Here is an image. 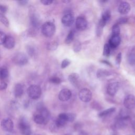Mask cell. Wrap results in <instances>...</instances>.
I'll use <instances>...</instances> for the list:
<instances>
[{
  "label": "cell",
  "mask_w": 135,
  "mask_h": 135,
  "mask_svg": "<svg viewBox=\"0 0 135 135\" xmlns=\"http://www.w3.org/2000/svg\"><path fill=\"white\" fill-rule=\"evenodd\" d=\"M55 26L53 22L48 21L45 22L41 27V31L45 37L52 36L55 32Z\"/></svg>",
  "instance_id": "1"
},
{
  "label": "cell",
  "mask_w": 135,
  "mask_h": 135,
  "mask_svg": "<svg viewBox=\"0 0 135 135\" xmlns=\"http://www.w3.org/2000/svg\"><path fill=\"white\" fill-rule=\"evenodd\" d=\"M18 128L23 135H32L30 125L25 117H21L19 119Z\"/></svg>",
  "instance_id": "2"
},
{
  "label": "cell",
  "mask_w": 135,
  "mask_h": 135,
  "mask_svg": "<svg viewBox=\"0 0 135 135\" xmlns=\"http://www.w3.org/2000/svg\"><path fill=\"white\" fill-rule=\"evenodd\" d=\"M28 96L33 100H37L42 94V90L40 86L37 85H31L27 90Z\"/></svg>",
  "instance_id": "3"
},
{
  "label": "cell",
  "mask_w": 135,
  "mask_h": 135,
  "mask_svg": "<svg viewBox=\"0 0 135 135\" xmlns=\"http://www.w3.org/2000/svg\"><path fill=\"white\" fill-rule=\"evenodd\" d=\"M13 63L17 65L22 66L28 63V59L27 56L23 52H18L12 57Z\"/></svg>",
  "instance_id": "4"
},
{
  "label": "cell",
  "mask_w": 135,
  "mask_h": 135,
  "mask_svg": "<svg viewBox=\"0 0 135 135\" xmlns=\"http://www.w3.org/2000/svg\"><path fill=\"white\" fill-rule=\"evenodd\" d=\"M130 120V116L129 115H119L118 119L116 120L114 127L115 128L118 129H121L125 128L128 122Z\"/></svg>",
  "instance_id": "5"
},
{
  "label": "cell",
  "mask_w": 135,
  "mask_h": 135,
  "mask_svg": "<svg viewBox=\"0 0 135 135\" xmlns=\"http://www.w3.org/2000/svg\"><path fill=\"white\" fill-rule=\"evenodd\" d=\"M1 127L3 131L11 132L14 129V122L11 119L6 118L2 120L1 122Z\"/></svg>",
  "instance_id": "6"
},
{
  "label": "cell",
  "mask_w": 135,
  "mask_h": 135,
  "mask_svg": "<svg viewBox=\"0 0 135 135\" xmlns=\"http://www.w3.org/2000/svg\"><path fill=\"white\" fill-rule=\"evenodd\" d=\"M91 91L87 88L82 89L79 93V97L81 101L84 102H89L92 99Z\"/></svg>",
  "instance_id": "7"
},
{
  "label": "cell",
  "mask_w": 135,
  "mask_h": 135,
  "mask_svg": "<svg viewBox=\"0 0 135 135\" xmlns=\"http://www.w3.org/2000/svg\"><path fill=\"white\" fill-rule=\"evenodd\" d=\"M123 105L129 110L135 108V96L132 94L127 95L123 100Z\"/></svg>",
  "instance_id": "8"
},
{
  "label": "cell",
  "mask_w": 135,
  "mask_h": 135,
  "mask_svg": "<svg viewBox=\"0 0 135 135\" xmlns=\"http://www.w3.org/2000/svg\"><path fill=\"white\" fill-rule=\"evenodd\" d=\"M68 122L67 113H61L58 115L54 124L57 128H59L64 127Z\"/></svg>",
  "instance_id": "9"
},
{
  "label": "cell",
  "mask_w": 135,
  "mask_h": 135,
  "mask_svg": "<svg viewBox=\"0 0 135 135\" xmlns=\"http://www.w3.org/2000/svg\"><path fill=\"white\" fill-rule=\"evenodd\" d=\"M75 26L77 30L80 31L85 30L88 26V22L84 17L79 16L75 21Z\"/></svg>",
  "instance_id": "10"
},
{
  "label": "cell",
  "mask_w": 135,
  "mask_h": 135,
  "mask_svg": "<svg viewBox=\"0 0 135 135\" xmlns=\"http://www.w3.org/2000/svg\"><path fill=\"white\" fill-rule=\"evenodd\" d=\"M74 17L72 13H66L62 18L61 22L62 24L67 27L71 26L74 23Z\"/></svg>",
  "instance_id": "11"
},
{
  "label": "cell",
  "mask_w": 135,
  "mask_h": 135,
  "mask_svg": "<svg viewBox=\"0 0 135 135\" xmlns=\"http://www.w3.org/2000/svg\"><path fill=\"white\" fill-rule=\"evenodd\" d=\"M72 97L71 91L68 89H63L61 90L59 94V99L61 101H66L70 99Z\"/></svg>",
  "instance_id": "12"
},
{
  "label": "cell",
  "mask_w": 135,
  "mask_h": 135,
  "mask_svg": "<svg viewBox=\"0 0 135 135\" xmlns=\"http://www.w3.org/2000/svg\"><path fill=\"white\" fill-rule=\"evenodd\" d=\"M119 88V84L117 82H114L110 83L107 89L108 94L110 96H114L117 93Z\"/></svg>",
  "instance_id": "13"
},
{
  "label": "cell",
  "mask_w": 135,
  "mask_h": 135,
  "mask_svg": "<svg viewBox=\"0 0 135 135\" xmlns=\"http://www.w3.org/2000/svg\"><path fill=\"white\" fill-rule=\"evenodd\" d=\"M118 12L122 15H125L128 14L130 9H131V6L129 3H128L127 2H121L119 6H118Z\"/></svg>",
  "instance_id": "14"
},
{
  "label": "cell",
  "mask_w": 135,
  "mask_h": 135,
  "mask_svg": "<svg viewBox=\"0 0 135 135\" xmlns=\"http://www.w3.org/2000/svg\"><path fill=\"white\" fill-rule=\"evenodd\" d=\"M121 42V37L120 35H112L110 37L108 44L111 48L114 49L117 47Z\"/></svg>",
  "instance_id": "15"
},
{
  "label": "cell",
  "mask_w": 135,
  "mask_h": 135,
  "mask_svg": "<svg viewBox=\"0 0 135 135\" xmlns=\"http://www.w3.org/2000/svg\"><path fill=\"white\" fill-rule=\"evenodd\" d=\"M69 82L74 86L78 87L80 85V76L79 75L76 73H72L68 76Z\"/></svg>",
  "instance_id": "16"
},
{
  "label": "cell",
  "mask_w": 135,
  "mask_h": 135,
  "mask_svg": "<svg viewBox=\"0 0 135 135\" xmlns=\"http://www.w3.org/2000/svg\"><path fill=\"white\" fill-rule=\"evenodd\" d=\"M15 44V41L13 37L11 35H6L5 41L3 43L4 46L7 49H13Z\"/></svg>",
  "instance_id": "17"
},
{
  "label": "cell",
  "mask_w": 135,
  "mask_h": 135,
  "mask_svg": "<svg viewBox=\"0 0 135 135\" xmlns=\"http://www.w3.org/2000/svg\"><path fill=\"white\" fill-rule=\"evenodd\" d=\"M14 95L16 98H20L24 92V87L21 83H17L14 88Z\"/></svg>",
  "instance_id": "18"
},
{
  "label": "cell",
  "mask_w": 135,
  "mask_h": 135,
  "mask_svg": "<svg viewBox=\"0 0 135 135\" xmlns=\"http://www.w3.org/2000/svg\"><path fill=\"white\" fill-rule=\"evenodd\" d=\"M34 121L38 124H46V121L43 117L39 113H35L33 115Z\"/></svg>",
  "instance_id": "19"
},
{
  "label": "cell",
  "mask_w": 135,
  "mask_h": 135,
  "mask_svg": "<svg viewBox=\"0 0 135 135\" xmlns=\"http://www.w3.org/2000/svg\"><path fill=\"white\" fill-rule=\"evenodd\" d=\"M30 22L33 26V28L34 29L38 27L40 24V20L35 14H33L30 17Z\"/></svg>",
  "instance_id": "20"
},
{
  "label": "cell",
  "mask_w": 135,
  "mask_h": 135,
  "mask_svg": "<svg viewBox=\"0 0 135 135\" xmlns=\"http://www.w3.org/2000/svg\"><path fill=\"white\" fill-rule=\"evenodd\" d=\"M106 23H107L103 21L101 18L100 20L98 23L97 28V31H96L97 35L98 36H100L101 35L103 32V28L104 27Z\"/></svg>",
  "instance_id": "21"
},
{
  "label": "cell",
  "mask_w": 135,
  "mask_h": 135,
  "mask_svg": "<svg viewBox=\"0 0 135 135\" xmlns=\"http://www.w3.org/2000/svg\"><path fill=\"white\" fill-rule=\"evenodd\" d=\"M110 75H111V73L109 71L103 69H99L97 73V76L98 78H104V77L108 76Z\"/></svg>",
  "instance_id": "22"
},
{
  "label": "cell",
  "mask_w": 135,
  "mask_h": 135,
  "mask_svg": "<svg viewBox=\"0 0 135 135\" xmlns=\"http://www.w3.org/2000/svg\"><path fill=\"white\" fill-rule=\"evenodd\" d=\"M115 111V108L114 107H112L110 108H109L108 109H106L105 110H103L101 112H100L98 115L99 117H107L108 115H109L113 113Z\"/></svg>",
  "instance_id": "23"
},
{
  "label": "cell",
  "mask_w": 135,
  "mask_h": 135,
  "mask_svg": "<svg viewBox=\"0 0 135 135\" xmlns=\"http://www.w3.org/2000/svg\"><path fill=\"white\" fill-rule=\"evenodd\" d=\"M8 76V70L6 68H2L0 70V79L4 80Z\"/></svg>",
  "instance_id": "24"
},
{
  "label": "cell",
  "mask_w": 135,
  "mask_h": 135,
  "mask_svg": "<svg viewBox=\"0 0 135 135\" xmlns=\"http://www.w3.org/2000/svg\"><path fill=\"white\" fill-rule=\"evenodd\" d=\"M111 17V12L109 9L105 10L102 14L101 19L105 22H107Z\"/></svg>",
  "instance_id": "25"
},
{
  "label": "cell",
  "mask_w": 135,
  "mask_h": 135,
  "mask_svg": "<svg viewBox=\"0 0 135 135\" xmlns=\"http://www.w3.org/2000/svg\"><path fill=\"white\" fill-rule=\"evenodd\" d=\"M58 47V43L56 41H52L47 43L46 48L50 51H54Z\"/></svg>",
  "instance_id": "26"
},
{
  "label": "cell",
  "mask_w": 135,
  "mask_h": 135,
  "mask_svg": "<svg viewBox=\"0 0 135 135\" xmlns=\"http://www.w3.org/2000/svg\"><path fill=\"white\" fill-rule=\"evenodd\" d=\"M74 32L73 31H71L68 35H67L65 40V43L67 44H69L71 43L74 40Z\"/></svg>",
  "instance_id": "27"
},
{
  "label": "cell",
  "mask_w": 135,
  "mask_h": 135,
  "mask_svg": "<svg viewBox=\"0 0 135 135\" xmlns=\"http://www.w3.org/2000/svg\"><path fill=\"white\" fill-rule=\"evenodd\" d=\"M0 22L2 23L5 26H9V21L7 18L2 13H0Z\"/></svg>",
  "instance_id": "28"
},
{
  "label": "cell",
  "mask_w": 135,
  "mask_h": 135,
  "mask_svg": "<svg viewBox=\"0 0 135 135\" xmlns=\"http://www.w3.org/2000/svg\"><path fill=\"white\" fill-rule=\"evenodd\" d=\"M120 33V28L118 24H115L112 27V35H119Z\"/></svg>",
  "instance_id": "29"
},
{
  "label": "cell",
  "mask_w": 135,
  "mask_h": 135,
  "mask_svg": "<svg viewBox=\"0 0 135 135\" xmlns=\"http://www.w3.org/2000/svg\"><path fill=\"white\" fill-rule=\"evenodd\" d=\"M111 53V47L108 44H105L103 46V55L105 56H109Z\"/></svg>",
  "instance_id": "30"
},
{
  "label": "cell",
  "mask_w": 135,
  "mask_h": 135,
  "mask_svg": "<svg viewBox=\"0 0 135 135\" xmlns=\"http://www.w3.org/2000/svg\"><path fill=\"white\" fill-rule=\"evenodd\" d=\"M128 61L131 65L134 66L135 65V53H131L128 55Z\"/></svg>",
  "instance_id": "31"
},
{
  "label": "cell",
  "mask_w": 135,
  "mask_h": 135,
  "mask_svg": "<svg viewBox=\"0 0 135 135\" xmlns=\"http://www.w3.org/2000/svg\"><path fill=\"white\" fill-rule=\"evenodd\" d=\"M81 43L78 40L75 41L73 44V49L74 52H78L81 50Z\"/></svg>",
  "instance_id": "32"
},
{
  "label": "cell",
  "mask_w": 135,
  "mask_h": 135,
  "mask_svg": "<svg viewBox=\"0 0 135 135\" xmlns=\"http://www.w3.org/2000/svg\"><path fill=\"white\" fill-rule=\"evenodd\" d=\"M49 81L52 83H53L55 84H59L61 82V80L58 76H53L50 78Z\"/></svg>",
  "instance_id": "33"
},
{
  "label": "cell",
  "mask_w": 135,
  "mask_h": 135,
  "mask_svg": "<svg viewBox=\"0 0 135 135\" xmlns=\"http://www.w3.org/2000/svg\"><path fill=\"white\" fill-rule=\"evenodd\" d=\"M70 63H71V61L69 59H64L61 63V68L64 69V68H66L69 65H70Z\"/></svg>",
  "instance_id": "34"
},
{
  "label": "cell",
  "mask_w": 135,
  "mask_h": 135,
  "mask_svg": "<svg viewBox=\"0 0 135 135\" xmlns=\"http://www.w3.org/2000/svg\"><path fill=\"white\" fill-rule=\"evenodd\" d=\"M67 117L68 122H73L76 118V114L73 113H68Z\"/></svg>",
  "instance_id": "35"
},
{
  "label": "cell",
  "mask_w": 135,
  "mask_h": 135,
  "mask_svg": "<svg viewBox=\"0 0 135 135\" xmlns=\"http://www.w3.org/2000/svg\"><path fill=\"white\" fill-rule=\"evenodd\" d=\"M127 21H128V18L127 17H121V18H119L117 20L116 24H117L119 25L120 24H124V23H127Z\"/></svg>",
  "instance_id": "36"
},
{
  "label": "cell",
  "mask_w": 135,
  "mask_h": 135,
  "mask_svg": "<svg viewBox=\"0 0 135 135\" xmlns=\"http://www.w3.org/2000/svg\"><path fill=\"white\" fill-rule=\"evenodd\" d=\"M121 59H122V54L121 52L119 53L116 57L115 59V64L119 66L120 64V63L121 62Z\"/></svg>",
  "instance_id": "37"
},
{
  "label": "cell",
  "mask_w": 135,
  "mask_h": 135,
  "mask_svg": "<svg viewBox=\"0 0 135 135\" xmlns=\"http://www.w3.org/2000/svg\"><path fill=\"white\" fill-rule=\"evenodd\" d=\"M6 37V35H5V34L3 32L0 31V45L3 44Z\"/></svg>",
  "instance_id": "38"
},
{
  "label": "cell",
  "mask_w": 135,
  "mask_h": 135,
  "mask_svg": "<svg viewBox=\"0 0 135 135\" xmlns=\"http://www.w3.org/2000/svg\"><path fill=\"white\" fill-rule=\"evenodd\" d=\"M8 9V7L7 6L5 5L0 4V13H5Z\"/></svg>",
  "instance_id": "39"
},
{
  "label": "cell",
  "mask_w": 135,
  "mask_h": 135,
  "mask_svg": "<svg viewBox=\"0 0 135 135\" xmlns=\"http://www.w3.org/2000/svg\"><path fill=\"white\" fill-rule=\"evenodd\" d=\"M27 51L28 54L30 55L31 56L34 55V54H35V50H34V48L31 47V46H28V47L27 48Z\"/></svg>",
  "instance_id": "40"
},
{
  "label": "cell",
  "mask_w": 135,
  "mask_h": 135,
  "mask_svg": "<svg viewBox=\"0 0 135 135\" xmlns=\"http://www.w3.org/2000/svg\"><path fill=\"white\" fill-rule=\"evenodd\" d=\"M40 2L44 5H49L51 4L53 1L52 0H41Z\"/></svg>",
  "instance_id": "41"
},
{
  "label": "cell",
  "mask_w": 135,
  "mask_h": 135,
  "mask_svg": "<svg viewBox=\"0 0 135 135\" xmlns=\"http://www.w3.org/2000/svg\"><path fill=\"white\" fill-rule=\"evenodd\" d=\"M7 87V84L5 81H2L0 83V90H5Z\"/></svg>",
  "instance_id": "42"
},
{
  "label": "cell",
  "mask_w": 135,
  "mask_h": 135,
  "mask_svg": "<svg viewBox=\"0 0 135 135\" xmlns=\"http://www.w3.org/2000/svg\"><path fill=\"white\" fill-rule=\"evenodd\" d=\"M28 1L27 0H23V1H17V3L21 6H24L26 5L28 3Z\"/></svg>",
  "instance_id": "43"
},
{
  "label": "cell",
  "mask_w": 135,
  "mask_h": 135,
  "mask_svg": "<svg viewBox=\"0 0 135 135\" xmlns=\"http://www.w3.org/2000/svg\"><path fill=\"white\" fill-rule=\"evenodd\" d=\"M101 62H102V63H104V64H106L107 65H111L110 63L109 62L107 61H105V60H103V61H101Z\"/></svg>",
  "instance_id": "44"
},
{
  "label": "cell",
  "mask_w": 135,
  "mask_h": 135,
  "mask_svg": "<svg viewBox=\"0 0 135 135\" xmlns=\"http://www.w3.org/2000/svg\"><path fill=\"white\" fill-rule=\"evenodd\" d=\"M132 129H133L134 132L135 133V121H134L132 123Z\"/></svg>",
  "instance_id": "45"
},
{
  "label": "cell",
  "mask_w": 135,
  "mask_h": 135,
  "mask_svg": "<svg viewBox=\"0 0 135 135\" xmlns=\"http://www.w3.org/2000/svg\"><path fill=\"white\" fill-rule=\"evenodd\" d=\"M63 3H70L71 2V1H69V0H65V1H62Z\"/></svg>",
  "instance_id": "46"
},
{
  "label": "cell",
  "mask_w": 135,
  "mask_h": 135,
  "mask_svg": "<svg viewBox=\"0 0 135 135\" xmlns=\"http://www.w3.org/2000/svg\"><path fill=\"white\" fill-rule=\"evenodd\" d=\"M34 135H41V134H34Z\"/></svg>",
  "instance_id": "47"
},
{
  "label": "cell",
  "mask_w": 135,
  "mask_h": 135,
  "mask_svg": "<svg viewBox=\"0 0 135 135\" xmlns=\"http://www.w3.org/2000/svg\"><path fill=\"white\" fill-rule=\"evenodd\" d=\"M113 135H116V134H113Z\"/></svg>",
  "instance_id": "48"
}]
</instances>
